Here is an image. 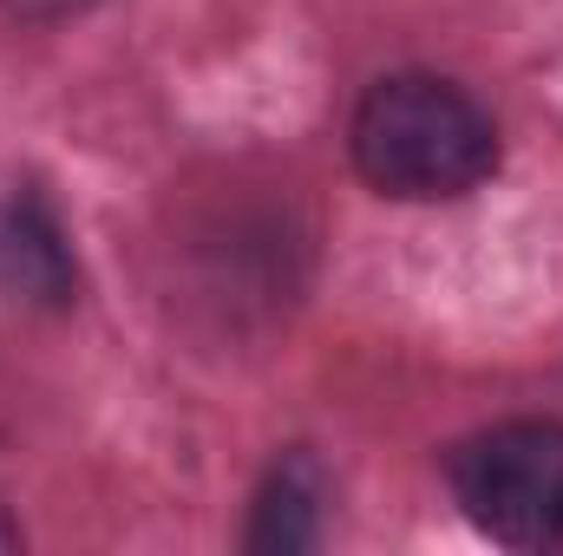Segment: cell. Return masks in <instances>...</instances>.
<instances>
[{
    "mask_svg": "<svg viewBox=\"0 0 563 556\" xmlns=\"http://www.w3.org/2000/svg\"><path fill=\"white\" fill-rule=\"evenodd\" d=\"M347 151L380 197L445 203L498 170V125L465 86L439 73H394L361 92Z\"/></svg>",
    "mask_w": 563,
    "mask_h": 556,
    "instance_id": "cell-1",
    "label": "cell"
},
{
    "mask_svg": "<svg viewBox=\"0 0 563 556\" xmlns=\"http://www.w3.org/2000/svg\"><path fill=\"white\" fill-rule=\"evenodd\" d=\"M459 511L505 551H563V419H498L445 452Z\"/></svg>",
    "mask_w": 563,
    "mask_h": 556,
    "instance_id": "cell-2",
    "label": "cell"
},
{
    "mask_svg": "<svg viewBox=\"0 0 563 556\" xmlns=\"http://www.w3.org/2000/svg\"><path fill=\"white\" fill-rule=\"evenodd\" d=\"M321 504H328V478L308 452H282L276 471L256 491V518H250V551H314L321 544Z\"/></svg>",
    "mask_w": 563,
    "mask_h": 556,
    "instance_id": "cell-3",
    "label": "cell"
},
{
    "mask_svg": "<svg viewBox=\"0 0 563 556\" xmlns=\"http://www.w3.org/2000/svg\"><path fill=\"white\" fill-rule=\"evenodd\" d=\"M0 281L33 301H73V263L59 249V230L40 203L0 210Z\"/></svg>",
    "mask_w": 563,
    "mask_h": 556,
    "instance_id": "cell-4",
    "label": "cell"
},
{
    "mask_svg": "<svg viewBox=\"0 0 563 556\" xmlns=\"http://www.w3.org/2000/svg\"><path fill=\"white\" fill-rule=\"evenodd\" d=\"M92 0H0V13H13V20H33V26H53V20H73V13H86Z\"/></svg>",
    "mask_w": 563,
    "mask_h": 556,
    "instance_id": "cell-5",
    "label": "cell"
},
{
    "mask_svg": "<svg viewBox=\"0 0 563 556\" xmlns=\"http://www.w3.org/2000/svg\"><path fill=\"white\" fill-rule=\"evenodd\" d=\"M0 551H20V524L7 518V504H0Z\"/></svg>",
    "mask_w": 563,
    "mask_h": 556,
    "instance_id": "cell-6",
    "label": "cell"
}]
</instances>
